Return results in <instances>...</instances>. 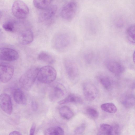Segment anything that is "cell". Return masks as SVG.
Here are the masks:
<instances>
[{
	"label": "cell",
	"instance_id": "cell-1",
	"mask_svg": "<svg viewBox=\"0 0 135 135\" xmlns=\"http://www.w3.org/2000/svg\"><path fill=\"white\" fill-rule=\"evenodd\" d=\"M39 69L32 67L28 69L20 77L19 83L21 86L26 90H29L37 78Z\"/></svg>",
	"mask_w": 135,
	"mask_h": 135
},
{
	"label": "cell",
	"instance_id": "cell-2",
	"mask_svg": "<svg viewBox=\"0 0 135 135\" xmlns=\"http://www.w3.org/2000/svg\"><path fill=\"white\" fill-rule=\"evenodd\" d=\"M56 72L52 66L46 65L39 69L37 78L40 82L45 84H49L56 79Z\"/></svg>",
	"mask_w": 135,
	"mask_h": 135
},
{
	"label": "cell",
	"instance_id": "cell-3",
	"mask_svg": "<svg viewBox=\"0 0 135 135\" xmlns=\"http://www.w3.org/2000/svg\"><path fill=\"white\" fill-rule=\"evenodd\" d=\"M12 11L13 15L20 19L25 18L29 13V10L27 5L23 1H15L13 3Z\"/></svg>",
	"mask_w": 135,
	"mask_h": 135
},
{
	"label": "cell",
	"instance_id": "cell-4",
	"mask_svg": "<svg viewBox=\"0 0 135 135\" xmlns=\"http://www.w3.org/2000/svg\"><path fill=\"white\" fill-rule=\"evenodd\" d=\"M52 41L54 48L56 50H61L68 47L70 43V39L66 34L59 33L54 36Z\"/></svg>",
	"mask_w": 135,
	"mask_h": 135
},
{
	"label": "cell",
	"instance_id": "cell-5",
	"mask_svg": "<svg viewBox=\"0 0 135 135\" xmlns=\"http://www.w3.org/2000/svg\"><path fill=\"white\" fill-rule=\"evenodd\" d=\"M14 72L12 65L9 64L0 62V81L5 83L12 78Z\"/></svg>",
	"mask_w": 135,
	"mask_h": 135
},
{
	"label": "cell",
	"instance_id": "cell-6",
	"mask_svg": "<svg viewBox=\"0 0 135 135\" xmlns=\"http://www.w3.org/2000/svg\"><path fill=\"white\" fill-rule=\"evenodd\" d=\"M65 89L63 85L56 83L53 84L50 89L49 97L53 101L62 98L64 96Z\"/></svg>",
	"mask_w": 135,
	"mask_h": 135
},
{
	"label": "cell",
	"instance_id": "cell-7",
	"mask_svg": "<svg viewBox=\"0 0 135 135\" xmlns=\"http://www.w3.org/2000/svg\"><path fill=\"white\" fill-rule=\"evenodd\" d=\"M76 3L71 2L65 4L62 8L61 14L62 18L67 20H70L74 17L77 11Z\"/></svg>",
	"mask_w": 135,
	"mask_h": 135
},
{
	"label": "cell",
	"instance_id": "cell-8",
	"mask_svg": "<svg viewBox=\"0 0 135 135\" xmlns=\"http://www.w3.org/2000/svg\"><path fill=\"white\" fill-rule=\"evenodd\" d=\"M83 90L84 96L88 101H93L97 96L98 94L97 88L91 82H86L84 84Z\"/></svg>",
	"mask_w": 135,
	"mask_h": 135
},
{
	"label": "cell",
	"instance_id": "cell-9",
	"mask_svg": "<svg viewBox=\"0 0 135 135\" xmlns=\"http://www.w3.org/2000/svg\"><path fill=\"white\" fill-rule=\"evenodd\" d=\"M18 57V54L15 50L7 47L0 48V60L13 61L17 60Z\"/></svg>",
	"mask_w": 135,
	"mask_h": 135
},
{
	"label": "cell",
	"instance_id": "cell-10",
	"mask_svg": "<svg viewBox=\"0 0 135 135\" xmlns=\"http://www.w3.org/2000/svg\"><path fill=\"white\" fill-rule=\"evenodd\" d=\"M0 107L8 114H11L12 112V104L10 96L6 93L0 94Z\"/></svg>",
	"mask_w": 135,
	"mask_h": 135
},
{
	"label": "cell",
	"instance_id": "cell-11",
	"mask_svg": "<svg viewBox=\"0 0 135 135\" xmlns=\"http://www.w3.org/2000/svg\"><path fill=\"white\" fill-rule=\"evenodd\" d=\"M105 65L110 72L117 76L120 75L124 71V68L122 64L115 60H108L106 62Z\"/></svg>",
	"mask_w": 135,
	"mask_h": 135
},
{
	"label": "cell",
	"instance_id": "cell-12",
	"mask_svg": "<svg viewBox=\"0 0 135 135\" xmlns=\"http://www.w3.org/2000/svg\"><path fill=\"white\" fill-rule=\"evenodd\" d=\"M64 64L67 74L72 80L75 79L78 76L79 70L76 63L73 60L67 59L65 60Z\"/></svg>",
	"mask_w": 135,
	"mask_h": 135
},
{
	"label": "cell",
	"instance_id": "cell-13",
	"mask_svg": "<svg viewBox=\"0 0 135 135\" xmlns=\"http://www.w3.org/2000/svg\"><path fill=\"white\" fill-rule=\"evenodd\" d=\"M57 7L55 5H50L42 11L39 15L38 20L40 22L47 21L51 19L55 14Z\"/></svg>",
	"mask_w": 135,
	"mask_h": 135
},
{
	"label": "cell",
	"instance_id": "cell-14",
	"mask_svg": "<svg viewBox=\"0 0 135 135\" xmlns=\"http://www.w3.org/2000/svg\"><path fill=\"white\" fill-rule=\"evenodd\" d=\"M34 36L32 31L30 28L25 29L21 31L18 36L19 42L23 45H27L33 41Z\"/></svg>",
	"mask_w": 135,
	"mask_h": 135
},
{
	"label": "cell",
	"instance_id": "cell-15",
	"mask_svg": "<svg viewBox=\"0 0 135 135\" xmlns=\"http://www.w3.org/2000/svg\"><path fill=\"white\" fill-rule=\"evenodd\" d=\"M13 97L14 100L17 103L24 105L26 103V99L24 93L20 88L15 89L13 93Z\"/></svg>",
	"mask_w": 135,
	"mask_h": 135
},
{
	"label": "cell",
	"instance_id": "cell-16",
	"mask_svg": "<svg viewBox=\"0 0 135 135\" xmlns=\"http://www.w3.org/2000/svg\"><path fill=\"white\" fill-rule=\"evenodd\" d=\"M82 102V100L80 97L73 94H71L65 99L59 101L58 103L59 104L61 105L69 103H81Z\"/></svg>",
	"mask_w": 135,
	"mask_h": 135
},
{
	"label": "cell",
	"instance_id": "cell-17",
	"mask_svg": "<svg viewBox=\"0 0 135 135\" xmlns=\"http://www.w3.org/2000/svg\"><path fill=\"white\" fill-rule=\"evenodd\" d=\"M99 133L101 134L114 135L115 134V128L114 125L112 126L106 124H101L100 126Z\"/></svg>",
	"mask_w": 135,
	"mask_h": 135
},
{
	"label": "cell",
	"instance_id": "cell-18",
	"mask_svg": "<svg viewBox=\"0 0 135 135\" xmlns=\"http://www.w3.org/2000/svg\"><path fill=\"white\" fill-rule=\"evenodd\" d=\"M59 113L61 117L66 120H69L73 116L74 113L70 108L67 106L61 107L59 110Z\"/></svg>",
	"mask_w": 135,
	"mask_h": 135
},
{
	"label": "cell",
	"instance_id": "cell-19",
	"mask_svg": "<svg viewBox=\"0 0 135 135\" xmlns=\"http://www.w3.org/2000/svg\"><path fill=\"white\" fill-rule=\"evenodd\" d=\"M123 105L127 108H132L134 105L135 97L134 96L130 94L125 96L122 101Z\"/></svg>",
	"mask_w": 135,
	"mask_h": 135
},
{
	"label": "cell",
	"instance_id": "cell-20",
	"mask_svg": "<svg viewBox=\"0 0 135 135\" xmlns=\"http://www.w3.org/2000/svg\"><path fill=\"white\" fill-rule=\"evenodd\" d=\"M38 58L40 60L49 64H52L54 62L53 57L48 52L42 51L38 54Z\"/></svg>",
	"mask_w": 135,
	"mask_h": 135
},
{
	"label": "cell",
	"instance_id": "cell-21",
	"mask_svg": "<svg viewBox=\"0 0 135 135\" xmlns=\"http://www.w3.org/2000/svg\"><path fill=\"white\" fill-rule=\"evenodd\" d=\"M64 131L61 127L58 126L49 128L45 131V134L46 135H63Z\"/></svg>",
	"mask_w": 135,
	"mask_h": 135
},
{
	"label": "cell",
	"instance_id": "cell-22",
	"mask_svg": "<svg viewBox=\"0 0 135 135\" xmlns=\"http://www.w3.org/2000/svg\"><path fill=\"white\" fill-rule=\"evenodd\" d=\"M52 0H33L34 6L37 8L43 9L50 6Z\"/></svg>",
	"mask_w": 135,
	"mask_h": 135
},
{
	"label": "cell",
	"instance_id": "cell-23",
	"mask_svg": "<svg viewBox=\"0 0 135 135\" xmlns=\"http://www.w3.org/2000/svg\"><path fill=\"white\" fill-rule=\"evenodd\" d=\"M127 38L129 41L134 44L135 42V27L134 25H132L127 29L126 31Z\"/></svg>",
	"mask_w": 135,
	"mask_h": 135
},
{
	"label": "cell",
	"instance_id": "cell-24",
	"mask_svg": "<svg viewBox=\"0 0 135 135\" xmlns=\"http://www.w3.org/2000/svg\"><path fill=\"white\" fill-rule=\"evenodd\" d=\"M101 108L103 111L109 113H115L117 110L115 105L111 103L103 104L101 105Z\"/></svg>",
	"mask_w": 135,
	"mask_h": 135
},
{
	"label": "cell",
	"instance_id": "cell-25",
	"mask_svg": "<svg viewBox=\"0 0 135 135\" xmlns=\"http://www.w3.org/2000/svg\"><path fill=\"white\" fill-rule=\"evenodd\" d=\"M100 81L101 84L105 89L109 90L111 88L112 83L109 77L106 76H102L100 78Z\"/></svg>",
	"mask_w": 135,
	"mask_h": 135
},
{
	"label": "cell",
	"instance_id": "cell-26",
	"mask_svg": "<svg viewBox=\"0 0 135 135\" xmlns=\"http://www.w3.org/2000/svg\"><path fill=\"white\" fill-rule=\"evenodd\" d=\"M2 27L5 30L7 31L12 32L14 31L15 29L14 24L11 21H7L3 24Z\"/></svg>",
	"mask_w": 135,
	"mask_h": 135
},
{
	"label": "cell",
	"instance_id": "cell-27",
	"mask_svg": "<svg viewBox=\"0 0 135 135\" xmlns=\"http://www.w3.org/2000/svg\"><path fill=\"white\" fill-rule=\"evenodd\" d=\"M87 114L91 118L96 119L98 118L99 114L97 111L95 109L89 107L86 109Z\"/></svg>",
	"mask_w": 135,
	"mask_h": 135
},
{
	"label": "cell",
	"instance_id": "cell-28",
	"mask_svg": "<svg viewBox=\"0 0 135 135\" xmlns=\"http://www.w3.org/2000/svg\"><path fill=\"white\" fill-rule=\"evenodd\" d=\"M86 127L84 124H82L77 127L74 131L75 134L80 135L82 134L84 132Z\"/></svg>",
	"mask_w": 135,
	"mask_h": 135
},
{
	"label": "cell",
	"instance_id": "cell-29",
	"mask_svg": "<svg viewBox=\"0 0 135 135\" xmlns=\"http://www.w3.org/2000/svg\"><path fill=\"white\" fill-rule=\"evenodd\" d=\"M93 57V54L91 53H89L85 54L84 57L85 60L88 64L91 62Z\"/></svg>",
	"mask_w": 135,
	"mask_h": 135
},
{
	"label": "cell",
	"instance_id": "cell-30",
	"mask_svg": "<svg viewBox=\"0 0 135 135\" xmlns=\"http://www.w3.org/2000/svg\"><path fill=\"white\" fill-rule=\"evenodd\" d=\"M31 107L33 111H36L38 107L37 104L36 102L32 101L31 103Z\"/></svg>",
	"mask_w": 135,
	"mask_h": 135
},
{
	"label": "cell",
	"instance_id": "cell-31",
	"mask_svg": "<svg viewBox=\"0 0 135 135\" xmlns=\"http://www.w3.org/2000/svg\"><path fill=\"white\" fill-rule=\"evenodd\" d=\"M36 128V125L35 123H33L32 125L30 132V134L31 135H33L34 134Z\"/></svg>",
	"mask_w": 135,
	"mask_h": 135
},
{
	"label": "cell",
	"instance_id": "cell-32",
	"mask_svg": "<svg viewBox=\"0 0 135 135\" xmlns=\"http://www.w3.org/2000/svg\"><path fill=\"white\" fill-rule=\"evenodd\" d=\"M22 134L20 132L17 131H14L11 132L9 135H21Z\"/></svg>",
	"mask_w": 135,
	"mask_h": 135
},
{
	"label": "cell",
	"instance_id": "cell-33",
	"mask_svg": "<svg viewBox=\"0 0 135 135\" xmlns=\"http://www.w3.org/2000/svg\"><path fill=\"white\" fill-rule=\"evenodd\" d=\"M135 52H134L133 54V56H132V58H133V61L134 62V63L135 62Z\"/></svg>",
	"mask_w": 135,
	"mask_h": 135
}]
</instances>
